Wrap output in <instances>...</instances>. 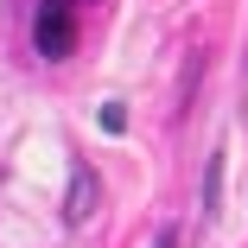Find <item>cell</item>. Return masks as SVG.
Here are the masks:
<instances>
[{
  "mask_svg": "<svg viewBox=\"0 0 248 248\" xmlns=\"http://www.w3.org/2000/svg\"><path fill=\"white\" fill-rule=\"evenodd\" d=\"M95 197H102V178L77 159V166H70V197H64V223H83V217L95 210Z\"/></svg>",
  "mask_w": 248,
  "mask_h": 248,
  "instance_id": "2",
  "label": "cell"
},
{
  "mask_svg": "<svg viewBox=\"0 0 248 248\" xmlns=\"http://www.w3.org/2000/svg\"><path fill=\"white\" fill-rule=\"evenodd\" d=\"M32 45H38V58H70L77 51V0H38Z\"/></svg>",
  "mask_w": 248,
  "mask_h": 248,
  "instance_id": "1",
  "label": "cell"
},
{
  "mask_svg": "<svg viewBox=\"0 0 248 248\" xmlns=\"http://www.w3.org/2000/svg\"><path fill=\"white\" fill-rule=\"evenodd\" d=\"M102 127H108V134H121V127H127V108H121V102H108V108H102Z\"/></svg>",
  "mask_w": 248,
  "mask_h": 248,
  "instance_id": "4",
  "label": "cell"
},
{
  "mask_svg": "<svg viewBox=\"0 0 248 248\" xmlns=\"http://www.w3.org/2000/svg\"><path fill=\"white\" fill-rule=\"evenodd\" d=\"M217 185H223V153H210V172H204V210H217Z\"/></svg>",
  "mask_w": 248,
  "mask_h": 248,
  "instance_id": "3",
  "label": "cell"
}]
</instances>
